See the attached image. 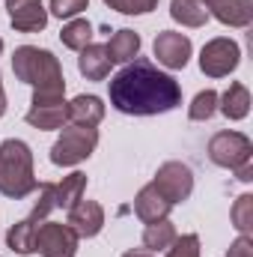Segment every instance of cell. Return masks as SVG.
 Here are the masks:
<instances>
[{"instance_id": "cell-1", "label": "cell", "mask_w": 253, "mask_h": 257, "mask_svg": "<svg viewBox=\"0 0 253 257\" xmlns=\"http://www.w3.org/2000/svg\"><path fill=\"white\" fill-rule=\"evenodd\" d=\"M110 105L128 117H155L182 105V87L149 60H131L110 78Z\"/></svg>"}, {"instance_id": "cell-2", "label": "cell", "mask_w": 253, "mask_h": 257, "mask_svg": "<svg viewBox=\"0 0 253 257\" xmlns=\"http://www.w3.org/2000/svg\"><path fill=\"white\" fill-rule=\"evenodd\" d=\"M12 72L21 84L33 87V96H66L63 66L48 48L18 45L12 54Z\"/></svg>"}, {"instance_id": "cell-3", "label": "cell", "mask_w": 253, "mask_h": 257, "mask_svg": "<svg viewBox=\"0 0 253 257\" xmlns=\"http://www.w3.org/2000/svg\"><path fill=\"white\" fill-rule=\"evenodd\" d=\"M39 189L33 174V153L24 141L9 138L0 144V194L9 200H24Z\"/></svg>"}, {"instance_id": "cell-4", "label": "cell", "mask_w": 253, "mask_h": 257, "mask_svg": "<svg viewBox=\"0 0 253 257\" xmlns=\"http://www.w3.org/2000/svg\"><path fill=\"white\" fill-rule=\"evenodd\" d=\"M98 147V132L92 126H68L63 128V135L54 141L51 147V162L57 168H72V165H80L86 162Z\"/></svg>"}, {"instance_id": "cell-5", "label": "cell", "mask_w": 253, "mask_h": 257, "mask_svg": "<svg viewBox=\"0 0 253 257\" xmlns=\"http://www.w3.org/2000/svg\"><path fill=\"white\" fill-rule=\"evenodd\" d=\"M208 159L218 165V168H226V171H236L242 165L253 162V144L248 135L242 132H218L212 141H208Z\"/></svg>"}, {"instance_id": "cell-6", "label": "cell", "mask_w": 253, "mask_h": 257, "mask_svg": "<svg viewBox=\"0 0 253 257\" xmlns=\"http://www.w3.org/2000/svg\"><path fill=\"white\" fill-rule=\"evenodd\" d=\"M242 63V48L238 42H232L230 36H218V39H208L200 51V69L208 75V78H224L230 72H236Z\"/></svg>"}, {"instance_id": "cell-7", "label": "cell", "mask_w": 253, "mask_h": 257, "mask_svg": "<svg viewBox=\"0 0 253 257\" xmlns=\"http://www.w3.org/2000/svg\"><path fill=\"white\" fill-rule=\"evenodd\" d=\"M78 242L80 236L60 221H45L36 227V239H33V251L42 257H74L78 254Z\"/></svg>"}, {"instance_id": "cell-8", "label": "cell", "mask_w": 253, "mask_h": 257, "mask_svg": "<svg viewBox=\"0 0 253 257\" xmlns=\"http://www.w3.org/2000/svg\"><path fill=\"white\" fill-rule=\"evenodd\" d=\"M152 186L161 192L164 200H170L173 206L188 200L194 192V171H190L185 162H164L152 180Z\"/></svg>"}, {"instance_id": "cell-9", "label": "cell", "mask_w": 253, "mask_h": 257, "mask_svg": "<svg viewBox=\"0 0 253 257\" xmlns=\"http://www.w3.org/2000/svg\"><path fill=\"white\" fill-rule=\"evenodd\" d=\"M152 51H155V57H158V63L161 66H167V69H185L188 60H190L194 45H190V39L185 36V33L161 30V33L155 36Z\"/></svg>"}, {"instance_id": "cell-10", "label": "cell", "mask_w": 253, "mask_h": 257, "mask_svg": "<svg viewBox=\"0 0 253 257\" xmlns=\"http://www.w3.org/2000/svg\"><path fill=\"white\" fill-rule=\"evenodd\" d=\"M66 102L63 96H33L30 111L24 114V120L33 128L51 132V128H63L66 123Z\"/></svg>"}, {"instance_id": "cell-11", "label": "cell", "mask_w": 253, "mask_h": 257, "mask_svg": "<svg viewBox=\"0 0 253 257\" xmlns=\"http://www.w3.org/2000/svg\"><path fill=\"white\" fill-rule=\"evenodd\" d=\"M6 15L18 33H39L48 24V9L42 0H6Z\"/></svg>"}, {"instance_id": "cell-12", "label": "cell", "mask_w": 253, "mask_h": 257, "mask_svg": "<svg viewBox=\"0 0 253 257\" xmlns=\"http://www.w3.org/2000/svg\"><path fill=\"white\" fill-rule=\"evenodd\" d=\"M66 224H68L78 236H84V239L98 236L102 227H104V209H102V203H96V200H84V197H80V200L68 209Z\"/></svg>"}, {"instance_id": "cell-13", "label": "cell", "mask_w": 253, "mask_h": 257, "mask_svg": "<svg viewBox=\"0 0 253 257\" xmlns=\"http://www.w3.org/2000/svg\"><path fill=\"white\" fill-rule=\"evenodd\" d=\"M208 15H214L226 27H250L253 0H200Z\"/></svg>"}, {"instance_id": "cell-14", "label": "cell", "mask_w": 253, "mask_h": 257, "mask_svg": "<svg viewBox=\"0 0 253 257\" xmlns=\"http://www.w3.org/2000/svg\"><path fill=\"white\" fill-rule=\"evenodd\" d=\"M66 120H68L72 126H92L96 128L104 120V102H102L98 96L80 93V96H74V99L66 105Z\"/></svg>"}, {"instance_id": "cell-15", "label": "cell", "mask_w": 253, "mask_h": 257, "mask_svg": "<svg viewBox=\"0 0 253 257\" xmlns=\"http://www.w3.org/2000/svg\"><path fill=\"white\" fill-rule=\"evenodd\" d=\"M170 209H173V203L170 200H164L161 192L149 183V186H143L137 197H134V212H137V218L143 221V224H155V221H161V218H167L170 215Z\"/></svg>"}, {"instance_id": "cell-16", "label": "cell", "mask_w": 253, "mask_h": 257, "mask_svg": "<svg viewBox=\"0 0 253 257\" xmlns=\"http://www.w3.org/2000/svg\"><path fill=\"white\" fill-rule=\"evenodd\" d=\"M80 57H78V69H80V75L86 78V81H104L108 75H110V57H108V48L104 45H96V42H90L84 51H78Z\"/></svg>"}, {"instance_id": "cell-17", "label": "cell", "mask_w": 253, "mask_h": 257, "mask_svg": "<svg viewBox=\"0 0 253 257\" xmlns=\"http://www.w3.org/2000/svg\"><path fill=\"white\" fill-rule=\"evenodd\" d=\"M218 111L226 120H244L250 114V90L244 84H230V90L224 96H218Z\"/></svg>"}, {"instance_id": "cell-18", "label": "cell", "mask_w": 253, "mask_h": 257, "mask_svg": "<svg viewBox=\"0 0 253 257\" xmlns=\"http://www.w3.org/2000/svg\"><path fill=\"white\" fill-rule=\"evenodd\" d=\"M104 48H108L110 63H131L140 54V36L134 30H116Z\"/></svg>"}, {"instance_id": "cell-19", "label": "cell", "mask_w": 253, "mask_h": 257, "mask_svg": "<svg viewBox=\"0 0 253 257\" xmlns=\"http://www.w3.org/2000/svg\"><path fill=\"white\" fill-rule=\"evenodd\" d=\"M36 221L27 215V218H21V221H15L9 230H6V245L12 248V251H18V254H33V239H36Z\"/></svg>"}, {"instance_id": "cell-20", "label": "cell", "mask_w": 253, "mask_h": 257, "mask_svg": "<svg viewBox=\"0 0 253 257\" xmlns=\"http://www.w3.org/2000/svg\"><path fill=\"white\" fill-rule=\"evenodd\" d=\"M176 236H179L176 233V224L167 221V218H161L155 224H146V230H143V248L146 251H167Z\"/></svg>"}, {"instance_id": "cell-21", "label": "cell", "mask_w": 253, "mask_h": 257, "mask_svg": "<svg viewBox=\"0 0 253 257\" xmlns=\"http://www.w3.org/2000/svg\"><path fill=\"white\" fill-rule=\"evenodd\" d=\"M60 42L72 51H84L92 42V24L86 18H68L60 30Z\"/></svg>"}, {"instance_id": "cell-22", "label": "cell", "mask_w": 253, "mask_h": 257, "mask_svg": "<svg viewBox=\"0 0 253 257\" xmlns=\"http://www.w3.org/2000/svg\"><path fill=\"white\" fill-rule=\"evenodd\" d=\"M170 18L179 21L182 27H202L208 21V12L200 0H173L170 3Z\"/></svg>"}, {"instance_id": "cell-23", "label": "cell", "mask_w": 253, "mask_h": 257, "mask_svg": "<svg viewBox=\"0 0 253 257\" xmlns=\"http://www.w3.org/2000/svg\"><path fill=\"white\" fill-rule=\"evenodd\" d=\"M86 192V174H80V171H74V174H68L63 177V183H57L54 186V194H57V206H63V209H72L80 197Z\"/></svg>"}, {"instance_id": "cell-24", "label": "cell", "mask_w": 253, "mask_h": 257, "mask_svg": "<svg viewBox=\"0 0 253 257\" xmlns=\"http://www.w3.org/2000/svg\"><path fill=\"white\" fill-rule=\"evenodd\" d=\"M232 227L238 230V236H253V194H242L232 209H230Z\"/></svg>"}, {"instance_id": "cell-25", "label": "cell", "mask_w": 253, "mask_h": 257, "mask_svg": "<svg viewBox=\"0 0 253 257\" xmlns=\"http://www.w3.org/2000/svg\"><path fill=\"white\" fill-rule=\"evenodd\" d=\"M214 111H218V93L214 90H202V93L194 96V102L188 108V117L194 123H206V120L214 117Z\"/></svg>"}, {"instance_id": "cell-26", "label": "cell", "mask_w": 253, "mask_h": 257, "mask_svg": "<svg viewBox=\"0 0 253 257\" xmlns=\"http://www.w3.org/2000/svg\"><path fill=\"white\" fill-rule=\"evenodd\" d=\"M39 200L33 203V212H30V218L39 224V221H45L48 218V212L51 209H57V194H54V183H39Z\"/></svg>"}, {"instance_id": "cell-27", "label": "cell", "mask_w": 253, "mask_h": 257, "mask_svg": "<svg viewBox=\"0 0 253 257\" xmlns=\"http://www.w3.org/2000/svg\"><path fill=\"white\" fill-rule=\"evenodd\" d=\"M167 257H200V236L196 233L176 236L173 245L167 248Z\"/></svg>"}, {"instance_id": "cell-28", "label": "cell", "mask_w": 253, "mask_h": 257, "mask_svg": "<svg viewBox=\"0 0 253 257\" xmlns=\"http://www.w3.org/2000/svg\"><path fill=\"white\" fill-rule=\"evenodd\" d=\"M104 3L122 15H146L158 6V0H104Z\"/></svg>"}, {"instance_id": "cell-29", "label": "cell", "mask_w": 253, "mask_h": 257, "mask_svg": "<svg viewBox=\"0 0 253 257\" xmlns=\"http://www.w3.org/2000/svg\"><path fill=\"white\" fill-rule=\"evenodd\" d=\"M84 9H90V0H51L54 18H78Z\"/></svg>"}, {"instance_id": "cell-30", "label": "cell", "mask_w": 253, "mask_h": 257, "mask_svg": "<svg viewBox=\"0 0 253 257\" xmlns=\"http://www.w3.org/2000/svg\"><path fill=\"white\" fill-rule=\"evenodd\" d=\"M226 257H253V236H238V239L230 245Z\"/></svg>"}, {"instance_id": "cell-31", "label": "cell", "mask_w": 253, "mask_h": 257, "mask_svg": "<svg viewBox=\"0 0 253 257\" xmlns=\"http://www.w3.org/2000/svg\"><path fill=\"white\" fill-rule=\"evenodd\" d=\"M236 180H242V183H250V180H253V162L242 165V168H236Z\"/></svg>"}, {"instance_id": "cell-32", "label": "cell", "mask_w": 253, "mask_h": 257, "mask_svg": "<svg viewBox=\"0 0 253 257\" xmlns=\"http://www.w3.org/2000/svg\"><path fill=\"white\" fill-rule=\"evenodd\" d=\"M122 257H152V251H146V248H131V251H126Z\"/></svg>"}, {"instance_id": "cell-33", "label": "cell", "mask_w": 253, "mask_h": 257, "mask_svg": "<svg viewBox=\"0 0 253 257\" xmlns=\"http://www.w3.org/2000/svg\"><path fill=\"white\" fill-rule=\"evenodd\" d=\"M6 114V93H3V84H0V117Z\"/></svg>"}, {"instance_id": "cell-34", "label": "cell", "mask_w": 253, "mask_h": 257, "mask_svg": "<svg viewBox=\"0 0 253 257\" xmlns=\"http://www.w3.org/2000/svg\"><path fill=\"white\" fill-rule=\"evenodd\" d=\"M0 54H3V39H0Z\"/></svg>"}]
</instances>
